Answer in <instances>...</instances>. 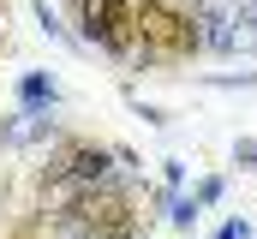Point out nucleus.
I'll use <instances>...</instances> for the list:
<instances>
[{"label":"nucleus","instance_id":"nucleus-2","mask_svg":"<svg viewBox=\"0 0 257 239\" xmlns=\"http://www.w3.org/2000/svg\"><path fill=\"white\" fill-rule=\"evenodd\" d=\"M72 215L102 239H132V197H120V191H78Z\"/></svg>","mask_w":257,"mask_h":239},{"label":"nucleus","instance_id":"nucleus-3","mask_svg":"<svg viewBox=\"0 0 257 239\" xmlns=\"http://www.w3.org/2000/svg\"><path fill=\"white\" fill-rule=\"evenodd\" d=\"M84 30L108 48L138 42V0H84Z\"/></svg>","mask_w":257,"mask_h":239},{"label":"nucleus","instance_id":"nucleus-4","mask_svg":"<svg viewBox=\"0 0 257 239\" xmlns=\"http://www.w3.org/2000/svg\"><path fill=\"white\" fill-rule=\"evenodd\" d=\"M60 168H66V174H78V179H96L102 168H108V156H102V150H90V144H66Z\"/></svg>","mask_w":257,"mask_h":239},{"label":"nucleus","instance_id":"nucleus-1","mask_svg":"<svg viewBox=\"0 0 257 239\" xmlns=\"http://www.w3.org/2000/svg\"><path fill=\"white\" fill-rule=\"evenodd\" d=\"M138 36H144L150 54H162V60L192 54V42H197L192 18H186L180 6H168V0H144V6H138Z\"/></svg>","mask_w":257,"mask_h":239}]
</instances>
